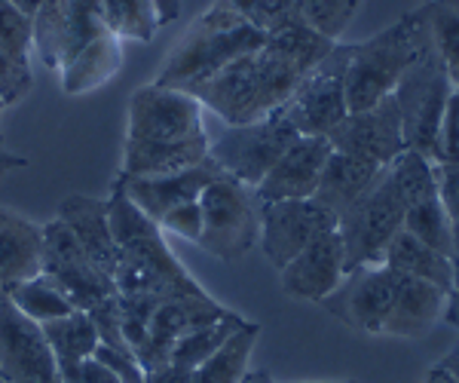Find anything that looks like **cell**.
<instances>
[{
	"label": "cell",
	"mask_w": 459,
	"mask_h": 383,
	"mask_svg": "<svg viewBox=\"0 0 459 383\" xmlns=\"http://www.w3.org/2000/svg\"><path fill=\"white\" fill-rule=\"evenodd\" d=\"M331 49L334 43L328 37L316 34L303 22H291L276 34H266L255 53L236 58L187 92L227 126H246L276 114Z\"/></svg>",
	"instance_id": "obj_1"
},
{
	"label": "cell",
	"mask_w": 459,
	"mask_h": 383,
	"mask_svg": "<svg viewBox=\"0 0 459 383\" xmlns=\"http://www.w3.org/2000/svg\"><path fill=\"white\" fill-rule=\"evenodd\" d=\"M264 40L266 34L251 28L227 0H218L178 40V47L169 53L166 65H162L160 77L153 83L187 92L203 80L214 77L221 68L233 65L236 58L255 53Z\"/></svg>",
	"instance_id": "obj_2"
},
{
	"label": "cell",
	"mask_w": 459,
	"mask_h": 383,
	"mask_svg": "<svg viewBox=\"0 0 459 383\" xmlns=\"http://www.w3.org/2000/svg\"><path fill=\"white\" fill-rule=\"evenodd\" d=\"M429 43L432 37H429L423 6L402 16L386 31L374 34L371 40L350 43V56H346V105L350 110L374 108L377 101L395 92L398 80Z\"/></svg>",
	"instance_id": "obj_3"
},
{
	"label": "cell",
	"mask_w": 459,
	"mask_h": 383,
	"mask_svg": "<svg viewBox=\"0 0 459 383\" xmlns=\"http://www.w3.org/2000/svg\"><path fill=\"white\" fill-rule=\"evenodd\" d=\"M454 90L456 86L450 83L447 62L429 43L423 53L413 58V65L404 71V77L398 80L395 92H392L398 114H402L404 147L426 157L429 163L441 160V120Z\"/></svg>",
	"instance_id": "obj_4"
},
{
	"label": "cell",
	"mask_w": 459,
	"mask_h": 383,
	"mask_svg": "<svg viewBox=\"0 0 459 383\" xmlns=\"http://www.w3.org/2000/svg\"><path fill=\"white\" fill-rule=\"evenodd\" d=\"M261 209L255 187H246L230 175H218L199 196L203 231L196 246L218 261H242L261 239Z\"/></svg>",
	"instance_id": "obj_5"
},
{
	"label": "cell",
	"mask_w": 459,
	"mask_h": 383,
	"mask_svg": "<svg viewBox=\"0 0 459 383\" xmlns=\"http://www.w3.org/2000/svg\"><path fill=\"white\" fill-rule=\"evenodd\" d=\"M407 203L392 178L389 166L380 169L377 181L340 215L337 233L343 239L346 274L368 264H383V252L398 231H404Z\"/></svg>",
	"instance_id": "obj_6"
},
{
	"label": "cell",
	"mask_w": 459,
	"mask_h": 383,
	"mask_svg": "<svg viewBox=\"0 0 459 383\" xmlns=\"http://www.w3.org/2000/svg\"><path fill=\"white\" fill-rule=\"evenodd\" d=\"M117 294L126 298H184V294H203L205 289L194 276L184 270L169 248L166 237L157 224H151L144 233H138L132 242L120 248V261H117L114 274Z\"/></svg>",
	"instance_id": "obj_7"
},
{
	"label": "cell",
	"mask_w": 459,
	"mask_h": 383,
	"mask_svg": "<svg viewBox=\"0 0 459 383\" xmlns=\"http://www.w3.org/2000/svg\"><path fill=\"white\" fill-rule=\"evenodd\" d=\"M346 56H350V43H334V49L300 80L291 99L279 108V114L291 123L298 135L328 138L350 114V105H346Z\"/></svg>",
	"instance_id": "obj_8"
},
{
	"label": "cell",
	"mask_w": 459,
	"mask_h": 383,
	"mask_svg": "<svg viewBox=\"0 0 459 383\" xmlns=\"http://www.w3.org/2000/svg\"><path fill=\"white\" fill-rule=\"evenodd\" d=\"M298 138L300 135L294 132L291 123L276 110V114L264 117L257 123L227 126L224 135L209 144V157L230 178L246 184V187H257Z\"/></svg>",
	"instance_id": "obj_9"
},
{
	"label": "cell",
	"mask_w": 459,
	"mask_h": 383,
	"mask_svg": "<svg viewBox=\"0 0 459 383\" xmlns=\"http://www.w3.org/2000/svg\"><path fill=\"white\" fill-rule=\"evenodd\" d=\"M43 233V276H49L56 283V289L71 300L74 310H95L99 304H105L108 298L117 294V285L105 270H99L92 264L80 242L74 239V233L62 224L58 218L47 221L40 227Z\"/></svg>",
	"instance_id": "obj_10"
},
{
	"label": "cell",
	"mask_w": 459,
	"mask_h": 383,
	"mask_svg": "<svg viewBox=\"0 0 459 383\" xmlns=\"http://www.w3.org/2000/svg\"><path fill=\"white\" fill-rule=\"evenodd\" d=\"M205 135L203 105L184 90L147 83L132 92L126 142H187Z\"/></svg>",
	"instance_id": "obj_11"
},
{
	"label": "cell",
	"mask_w": 459,
	"mask_h": 383,
	"mask_svg": "<svg viewBox=\"0 0 459 383\" xmlns=\"http://www.w3.org/2000/svg\"><path fill=\"white\" fill-rule=\"evenodd\" d=\"M101 31L99 0H43L31 19V47L49 71H62Z\"/></svg>",
	"instance_id": "obj_12"
},
{
	"label": "cell",
	"mask_w": 459,
	"mask_h": 383,
	"mask_svg": "<svg viewBox=\"0 0 459 383\" xmlns=\"http://www.w3.org/2000/svg\"><path fill=\"white\" fill-rule=\"evenodd\" d=\"M337 231V215L316 200L264 203L261 209V252L276 270L294 261L316 237Z\"/></svg>",
	"instance_id": "obj_13"
},
{
	"label": "cell",
	"mask_w": 459,
	"mask_h": 383,
	"mask_svg": "<svg viewBox=\"0 0 459 383\" xmlns=\"http://www.w3.org/2000/svg\"><path fill=\"white\" fill-rule=\"evenodd\" d=\"M0 380L4 383H62L58 362L43 326L0 300Z\"/></svg>",
	"instance_id": "obj_14"
},
{
	"label": "cell",
	"mask_w": 459,
	"mask_h": 383,
	"mask_svg": "<svg viewBox=\"0 0 459 383\" xmlns=\"http://www.w3.org/2000/svg\"><path fill=\"white\" fill-rule=\"evenodd\" d=\"M395 292L398 274H392L386 264H368V267L350 270L343 283L322 300V307L343 326L365 335H380Z\"/></svg>",
	"instance_id": "obj_15"
},
{
	"label": "cell",
	"mask_w": 459,
	"mask_h": 383,
	"mask_svg": "<svg viewBox=\"0 0 459 383\" xmlns=\"http://www.w3.org/2000/svg\"><path fill=\"white\" fill-rule=\"evenodd\" d=\"M328 142L337 153H346V157L365 160V163H374L380 169L389 166L392 160H398L407 151L395 99L386 95L374 108L350 110L343 123L328 135Z\"/></svg>",
	"instance_id": "obj_16"
},
{
	"label": "cell",
	"mask_w": 459,
	"mask_h": 383,
	"mask_svg": "<svg viewBox=\"0 0 459 383\" xmlns=\"http://www.w3.org/2000/svg\"><path fill=\"white\" fill-rule=\"evenodd\" d=\"M227 313H230L227 307L218 304L209 292L160 300L157 310H153L151 331H147L144 347L138 350V362H142L144 371H153V368L166 365L169 353H172V347L181 341L184 335L212 326V322L224 319Z\"/></svg>",
	"instance_id": "obj_17"
},
{
	"label": "cell",
	"mask_w": 459,
	"mask_h": 383,
	"mask_svg": "<svg viewBox=\"0 0 459 383\" xmlns=\"http://www.w3.org/2000/svg\"><path fill=\"white\" fill-rule=\"evenodd\" d=\"M218 175H224L221 166L214 163L212 157H205L199 166L184 169V172H175V175H162V178H129V175H117L114 184L160 227V221L172 209H178V205L196 203L199 196H203V190L209 187Z\"/></svg>",
	"instance_id": "obj_18"
},
{
	"label": "cell",
	"mask_w": 459,
	"mask_h": 383,
	"mask_svg": "<svg viewBox=\"0 0 459 383\" xmlns=\"http://www.w3.org/2000/svg\"><path fill=\"white\" fill-rule=\"evenodd\" d=\"M343 276H346V255H343V239H340L337 231L316 237L294 261H288L279 270V283H282V289L291 298L316 300V304H322L343 283Z\"/></svg>",
	"instance_id": "obj_19"
},
{
	"label": "cell",
	"mask_w": 459,
	"mask_h": 383,
	"mask_svg": "<svg viewBox=\"0 0 459 383\" xmlns=\"http://www.w3.org/2000/svg\"><path fill=\"white\" fill-rule=\"evenodd\" d=\"M328 157H331L328 138L300 135L298 142L282 153V160L266 172V178L255 187L257 200L261 203L313 200Z\"/></svg>",
	"instance_id": "obj_20"
},
{
	"label": "cell",
	"mask_w": 459,
	"mask_h": 383,
	"mask_svg": "<svg viewBox=\"0 0 459 383\" xmlns=\"http://www.w3.org/2000/svg\"><path fill=\"white\" fill-rule=\"evenodd\" d=\"M43 233L40 224L0 209V300H6L22 283L40 276Z\"/></svg>",
	"instance_id": "obj_21"
},
{
	"label": "cell",
	"mask_w": 459,
	"mask_h": 383,
	"mask_svg": "<svg viewBox=\"0 0 459 383\" xmlns=\"http://www.w3.org/2000/svg\"><path fill=\"white\" fill-rule=\"evenodd\" d=\"M56 218L74 233V239L80 242V248L92 257V264L99 270L114 279L117 274V261H120V248L114 242L110 233V221H108V205L99 196H80L71 194L65 196L58 205Z\"/></svg>",
	"instance_id": "obj_22"
},
{
	"label": "cell",
	"mask_w": 459,
	"mask_h": 383,
	"mask_svg": "<svg viewBox=\"0 0 459 383\" xmlns=\"http://www.w3.org/2000/svg\"><path fill=\"white\" fill-rule=\"evenodd\" d=\"M31 86V19L0 4V101L6 108L19 105Z\"/></svg>",
	"instance_id": "obj_23"
},
{
	"label": "cell",
	"mask_w": 459,
	"mask_h": 383,
	"mask_svg": "<svg viewBox=\"0 0 459 383\" xmlns=\"http://www.w3.org/2000/svg\"><path fill=\"white\" fill-rule=\"evenodd\" d=\"M444 310H447V292L420 283V279L398 276L395 300H392V310L383 322L380 335L423 337L444 319Z\"/></svg>",
	"instance_id": "obj_24"
},
{
	"label": "cell",
	"mask_w": 459,
	"mask_h": 383,
	"mask_svg": "<svg viewBox=\"0 0 459 383\" xmlns=\"http://www.w3.org/2000/svg\"><path fill=\"white\" fill-rule=\"evenodd\" d=\"M209 157V135L187 142H126L120 175L129 178H162L194 169Z\"/></svg>",
	"instance_id": "obj_25"
},
{
	"label": "cell",
	"mask_w": 459,
	"mask_h": 383,
	"mask_svg": "<svg viewBox=\"0 0 459 383\" xmlns=\"http://www.w3.org/2000/svg\"><path fill=\"white\" fill-rule=\"evenodd\" d=\"M120 68H123V40L110 31H101L58 71L62 74V90L65 95H86L99 90V86L110 83L120 74Z\"/></svg>",
	"instance_id": "obj_26"
},
{
	"label": "cell",
	"mask_w": 459,
	"mask_h": 383,
	"mask_svg": "<svg viewBox=\"0 0 459 383\" xmlns=\"http://www.w3.org/2000/svg\"><path fill=\"white\" fill-rule=\"evenodd\" d=\"M383 264L398 276L407 279H420V283H429L441 292H454L456 285V267L447 255L429 248L426 242H420L417 237H411L407 231H398L395 239L386 246L383 252Z\"/></svg>",
	"instance_id": "obj_27"
},
{
	"label": "cell",
	"mask_w": 459,
	"mask_h": 383,
	"mask_svg": "<svg viewBox=\"0 0 459 383\" xmlns=\"http://www.w3.org/2000/svg\"><path fill=\"white\" fill-rule=\"evenodd\" d=\"M377 175H380V166L346 157V153H337L331 147V157L322 169V178H318L313 200L322 203L328 212H334L340 221V215L377 181Z\"/></svg>",
	"instance_id": "obj_28"
},
{
	"label": "cell",
	"mask_w": 459,
	"mask_h": 383,
	"mask_svg": "<svg viewBox=\"0 0 459 383\" xmlns=\"http://www.w3.org/2000/svg\"><path fill=\"white\" fill-rule=\"evenodd\" d=\"M257 337H261V326L246 319L242 328H236L203 365L194 368L190 383H242V378L248 374V359L255 353Z\"/></svg>",
	"instance_id": "obj_29"
},
{
	"label": "cell",
	"mask_w": 459,
	"mask_h": 383,
	"mask_svg": "<svg viewBox=\"0 0 459 383\" xmlns=\"http://www.w3.org/2000/svg\"><path fill=\"white\" fill-rule=\"evenodd\" d=\"M43 335L49 341V350H53L56 362H58V374L71 371L77 368L83 359H89L99 347V331L92 326V316L83 313V310H74L62 319H53L43 326Z\"/></svg>",
	"instance_id": "obj_30"
},
{
	"label": "cell",
	"mask_w": 459,
	"mask_h": 383,
	"mask_svg": "<svg viewBox=\"0 0 459 383\" xmlns=\"http://www.w3.org/2000/svg\"><path fill=\"white\" fill-rule=\"evenodd\" d=\"M99 19L120 40L151 43L162 28L160 0H99Z\"/></svg>",
	"instance_id": "obj_31"
},
{
	"label": "cell",
	"mask_w": 459,
	"mask_h": 383,
	"mask_svg": "<svg viewBox=\"0 0 459 383\" xmlns=\"http://www.w3.org/2000/svg\"><path fill=\"white\" fill-rule=\"evenodd\" d=\"M242 322H246V319H242L239 313L230 310L224 319L212 322V326H205V328L190 331V335H184L181 341H178L175 347H172V353H169V362L178 365V368H187V371H194V368L203 365L205 359H209L212 353L218 350L236 328H242Z\"/></svg>",
	"instance_id": "obj_32"
},
{
	"label": "cell",
	"mask_w": 459,
	"mask_h": 383,
	"mask_svg": "<svg viewBox=\"0 0 459 383\" xmlns=\"http://www.w3.org/2000/svg\"><path fill=\"white\" fill-rule=\"evenodd\" d=\"M13 307L22 310L28 319H34L37 326H47L53 319H62V316L74 313L71 300L65 298L62 292L56 289V283L49 276H34L28 283H22L16 292L10 294Z\"/></svg>",
	"instance_id": "obj_33"
},
{
	"label": "cell",
	"mask_w": 459,
	"mask_h": 383,
	"mask_svg": "<svg viewBox=\"0 0 459 383\" xmlns=\"http://www.w3.org/2000/svg\"><path fill=\"white\" fill-rule=\"evenodd\" d=\"M361 4L365 0H294V13H298V22L313 28L316 34L340 43Z\"/></svg>",
	"instance_id": "obj_34"
},
{
	"label": "cell",
	"mask_w": 459,
	"mask_h": 383,
	"mask_svg": "<svg viewBox=\"0 0 459 383\" xmlns=\"http://www.w3.org/2000/svg\"><path fill=\"white\" fill-rule=\"evenodd\" d=\"M404 231L411 237H417L420 242H426L429 248L450 257V218L438 200V190L423 196V200H417L407 209Z\"/></svg>",
	"instance_id": "obj_35"
},
{
	"label": "cell",
	"mask_w": 459,
	"mask_h": 383,
	"mask_svg": "<svg viewBox=\"0 0 459 383\" xmlns=\"http://www.w3.org/2000/svg\"><path fill=\"white\" fill-rule=\"evenodd\" d=\"M423 13L432 47L444 56V62L459 58V0H429Z\"/></svg>",
	"instance_id": "obj_36"
},
{
	"label": "cell",
	"mask_w": 459,
	"mask_h": 383,
	"mask_svg": "<svg viewBox=\"0 0 459 383\" xmlns=\"http://www.w3.org/2000/svg\"><path fill=\"white\" fill-rule=\"evenodd\" d=\"M227 4L261 34H276L279 28L298 22L294 0H227Z\"/></svg>",
	"instance_id": "obj_37"
},
{
	"label": "cell",
	"mask_w": 459,
	"mask_h": 383,
	"mask_svg": "<svg viewBox=\"0 0 459 383\" xmlns=\"http://www.w3.org/2000/svg\"><path fill=\"white\" fill-rule=\"evenodd\" d=\"M157 304L160 300H153V298H126V294H117L120 328H123L126 344L135 353V359H138V350H142L147 341V331H151V319H153Z\"/></svg>",
	"instance_id": "obj_38"
},
{
	"label": "cell",
	"mask_w": 459,
	"mask_h": 383,
	"mask_svg": "<svg viewBox=\"0 0 459 383\" xmlns=\"http://www.w3.org/2000/svg\"><path fill=\"white\" fill-rule=\"evenodd\" d=\"M438 200L447 212L450 224H459V163H432Z\"/></svg>",
	"instance_id": "obj_39"
},
{
	"label": "cell",
	"mask_w": 459,
	"mask_h": 383,
	"mask_svg": "<svg viewBox=\"0 0 459 383\" xmlns=\"http://www.w3.org/2000/svg\"><path fill=\"white\" fill-rule=\"evenodd\" d=\"M160 231L196 242L199 231H203V212H199V200L187 203V205H178V209L169 212V215L160 221Z\"/></svg>",
	"instance_id": "obj_40"
},
{
	"label": "cell",
	"mask_w": 459,
	"mask_h": 383,
	"mask_svg": "<svg viewBox=\"0 0 459 383\" xmlns=\"http://www.w3.org/2000/svg\"><path fill=\"white\" fill-rule=\"evenodd\" d=\"M92 359H99L101 365L120 378V383H144V368L135 359V353H123V350H110V347H95Z\"/></svg>",
	"instance_id": "obj_41"
},
{
	"label": "cell",
	"mask_w": 459,
	"mask_h": 383,
	"mask_svg": "<svg viewBox=\"0 0 459 383\" xmlns=\"http://www.w3.org/2000/svg\"><path fill=\"white\" fill-rule=\"evenodd\" d=\"M438 163H459V90H454L441 120V160Z\"/></svg>",
	"instance_id": "obj_42"
},
{
	"label": "cell",
	"mask_w": 459,
	"mask_h": 383,
	"mask_svg": "<svg viewBox=\"0 0 459 383\" xmlns=\"http://www.w3.org/2000/svg\"><path fill=\"white\" fill-rule=\"evenodd\" d=\"M62 383H120V378H117L110 368H105L99 362V359H83L77 368H71L68 374H65Z\"/></svg>",
	"instance_id": "obj_43"
},
{
	"label": "cell",
	"mask_w": 459,
	"mask_h": 383,
	"mask_svg": "<svg viewBox=\"0 0 459 383\" xmlns=\"http://www.w3.org/2000/svg\"><path fill=\"white\" fill-rule=\"evenodd\" d=\"M190 378H194V371L178 368L172 362L153 368V371H144V383H190Z\"/></svg>",
	"instance_id": "obj_44"
},
{
	"label": "cell",
	"mask_w": 459,
	"mask_h": 383,
	"mask_svg": "<svg viewBox=\"0 0 459 383\" xmlns=\"http://www.w3.org/2000/svg\"><path fill=\"white\" fill-rule=\"evenodd\" d=\"M25 166H28V160L22 157V153H13L0 144V178H4L6 172H13V169H25Z\"/></svg>",
	"instance_id": "obj_45"
},
{
	"label": "cell",
	"mask_w": 459,
	"mask_h": 383,
	"mask_svg": "<svg viewBox=\"0 0 459 383\" xmlns=\"http://www.w3.org/2000/svg\"><path fill=\"white\" fill-rule=\"evenodd\" d=\"M438 368H441V371L447 374V378L454 380V383H459V341H456V347L441 359V365H438Z\"/></svg>",
	"instance_id": "obj_46"
},
{
	"label": "cell",
	"mask_w": 459,
	"mask_h": 383,
	"mask_svg": "<svg viewBox=\"0 0 459 383\" xmlns=\"http://www.w3.org/2000/svg\"><path fill=\"white\" fill-rule=\"evenodd\" d=\"M160 13H162V25L175 22L178 13H181V0H160Z\"/></svg>",
	"instance_id": "obj_47"
},
{
	"label": "cell",
	"mask_w": 459,
	"mask_h": 383,
	"mask_svg": "<svg viewBox=\"0 0 459 383\" xmlns=\"http://www.w3.org/2000/svg\"><path fill=\"white\" fill-rule=\"evenodd\" d=\"M242 383H276V380H273L266 371H248L246 378H242Z\"/></svg>",
	"instance_id": "obj_48"
},
{
	"label": "cell",
	"mask_w": 459,
	"mask_h": 383,
	"mask_svg": "<svg viewBox=\"0 0 459 383\" xmlns=\"http://www.w3.org/2000/svg\"><path fill=\"white\" fill-rule=\"evenodd\" d=\"M447 74H450V83L459 90V58H450L447 62Z\"/></svg>",
	"instance_id": "obj_49"
},
{
	"label": "cell",
	"mask_w": 459,
	"mask_h": 383,
	"mask_svg": "<svg viewBox=\"0 0 459 383\" xmlns=\"http://www.w3.org/2000/svg\"><path fill=\"white\" fill-rule=\"evenodd\" d=\"M4 110H6V105H4V101H0V117H4Z\"/></svg>",
	"instance_id": "obj_50"
},
{
	"label": "cell",
	"mask_w": 459,
	"mask_h": 383,
	"mask_svg": "<svg viewBox=\"0 0 459 383\" xmlns=\"http://www.w3.org/2000/svg\"><path fill=\"white\" fill-rule=\"evenodd\" d=\"M444 378H447V374H444ZM447 383H454V380H450V378H447Z\"/></svg>",
	"instance_id": "obj_51"
},
{
	"label": "cell",
	"mask_w": 459,
	"mask_h": 383,
	"mask_svg": "<svg viewBox=\"0 0 459 383\" xmlns=\"http://www.w3.org/2000/svg\"><path fill=\"white\" fill-rule=\"evenodd\" d=\"M340 383H350V380H340Z\"/></svg>",
	"instance_id": "obj_52"
},
{
	"label": "cell",
	"mask_w": 459,
	"mask_h": 383,
	"mask_svg": "<svg viewBox=\"0 0 459 383\" xmlns=\"http://www.w3.org/2000/svg\"><path fill=\"white\" fill-rule=\"evenodd\" d=\"M456 283H459V279H456Z\"/></svg>",
	"instance_id": "obj_53"
},
{
	"label": "cell",
	"mask_w": 459,
	"mask_h": 383,
	"mask_svg": "<svg viewBox=\"0 0 459 383\" xmlns=\"http://www.w3.org/2000/svg\"><path fill=\"white\" fill-rule=\"evenodd\" d=\"M0 383H4V380H0Z\"/></svg>",
	"instance_id": "obj_54"
},
{
	"label": "cell",
	"mask_w": 459,
	"mask_h": 383,
	"mask_svg": "<svg viewBox=\"0 0 459 383\" xmlns=\"http://www.w3.org/2000/svg\"><path fill=\"white\" fill-rule=\"evenodd\" d=\"M426 4H429V0H426Z\"/></svg>",
	"instance_id": "obj_55"
}]
</instances>
